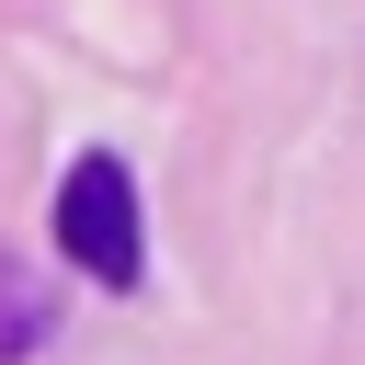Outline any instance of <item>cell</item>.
<instances>
[{
  "label": "cell",
  "mask_w": 365,
  "mask_h": 365,
  "mask_svg": "<svg viewBox=\"0 0 365 365\" xmlns=\"http://www.w3.org/2000/svg\"><path fill=\"white\" fill-rule=\"evenodd\" d=\"M57 251H68L91 285H137V274H148V251H137V182H125L114 148L68 160V182H57Z\"/></svg>",
  "instance_id": "1"
},
{
  "label": "cell",
  "mask_w": 365,
  "mask_h": 365,
  "mask_svg": "<svg viewBox=\"0 0 365 365\" xmlns=\"http://www.w3.org/2000/svg\"><path fill=\"white\" fill-rule=\"evenodd\" d=\"M34 342H46V285H34V274L0 251V365H23Z\"/></svg>",
  "instance_id": "2"
}]
</instances>
